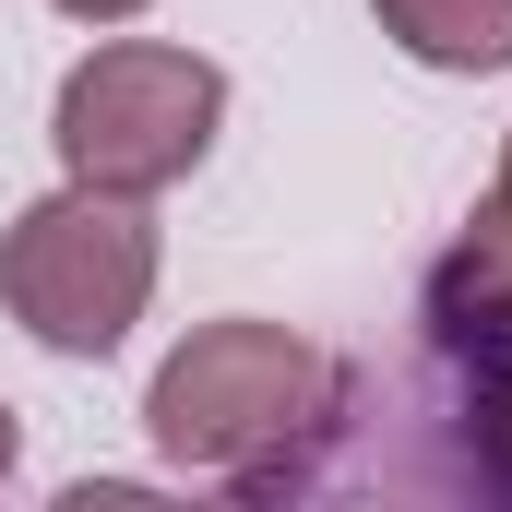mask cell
Segmentation results:
<instances>
[{"mask_svg": "<svg viewBox=\"0 0 512 512\" xmlns=\"http://www.w3.org/2000/svg\"><path fill=\"white\" fill-rule=\"evenodd\" d=\"M215 120H227V72L203 48H167V36H120L96 60H72L60 108H48V143L72 167V191H108V203H143L167 179H191L215 155Z\"/></svg>", "mask_w": 512, "mask_h": 512, "instance_id": "6da1fadb", "label": "cell"}, {"mask_svg": "<svg viewBox=\"0 0 512 512\" xmlns=\"http://www.w3.org/2000/svg\"><path fill=\"white\" fill-rule=\"evenodd\" d=\"M155 298V227L143 203L108 191H48L12 215L0 239V310L48 346V358H108Z\"/></svg>", "mask_w": 512, "mask_h": 512, "instance_id": "7a4b0ae2", "label": "cell"}, {"mask_svg": "<svg viewBox=\"0 0 512 512\" xmlns=\"http://www.w3.org/2000/svg\"><path fill=\"white\" fill-rule=\"evenodd\" d=\"M310 405H322V346H298L286 322H203L191 346H167L143 429L167 465L215 477V465H262Z\"/></svg>", "mask_w": 512, "mask_h": 512, "instance_id": "3957f363", "label": "cell"}, {"mask_svg": "<svg viewBox=\"0 0 512 512\" xmlns=\"http://www.w3.org/2000/svg\"><path fill=\"white\" fill-rule=\"evenodd\" d=\"M429 310H441V334H489V346H512V203L489 191L477 203V227L453 239V262H441V286H429Z\"/></svg>", "mask_w": 512, "mask_h": 512, "instance_id": "277c9868", "label": "cell"}, {"mask_svg": "<svg viewBox=\"0 0 512 512\" xmlns=\"http://www.w3.org/2000/svg\"><path fill=\"white\" fill-rule=\"evenodd\" d=\"M370 12L429 72H512V0H370Z\"/></svg>", "mask_w": 512, "mask_h": 512, "instance_id": "5b68a950", "label": "cell"}, {"mask_svg": "<svg viewBox=\"0 0 512 512\" xmlns=\"http://www.w3.org/2000/svg\"><path fill=\"white\" fill-rule=\"evenodd\" d=\"M48 512H191V501H167V489H131V477H84V489H60Z\"/></svg>", "mask_w": 512, "mask_h": 512, "instance_id": "8992f818", "label": "cell"}, {"mask_svg": "<svg viewBox=\"0 0 512 512\" xmlns=\"http://www.w3.org/2000/svg\"><path fill=\"white\" fill-rule=\"evenodd\" d=\"M48 12H72V24H131L143 0H48Z\"/></svg>", "mask_w": 512, "mask_h": 512, "instance_id": "52a82bcc", "label": "cell"}, {"mask_svg": "<svg viewBox=\"0 0 512 512\" xmlns=\"http://www.w3.org/2000/svg\"><path fill=\"white\" fill-rule=\"evenodd\" d=\"M12 453H24V429H12V405H0V477H12Z\"/></svg>", "mask_w": 512, "mask_h": 512, "instance_id": "ba28073f", "label": "cell"}, {"mask_svg": "<svg viewBox=\"0 0 512 512\" xmlns=\"http://www.w3.org/2000/svg\"><path fill=\"white\" fill-rule=\"evenodd\" d=\"M489 191H501V203H512V143H501V179H489Z\"/></svg>", "mask_w": 512, "mask_h": 512, "instance_id": "9c48e42d", "label": "cell"}]
</instances>
